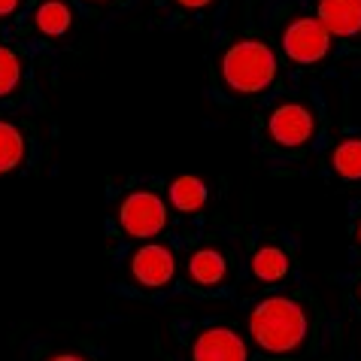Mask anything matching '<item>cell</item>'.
<instances>
[{
    "mask_svg": "<svg viewBox=\"0 0 361 361\" xmlns=\"http://www.w3.org/2000/svg\"><path fill=\"white\" fill-rule=\"evenodd\" d=\"M249 337L270 358L300 355L310 340V313L292 295H267L249 313Z\"/></svg>",
    "mask_w": 361,
    "mask_h": 361,
    "instance_id": "6da1fadb",
    "label": "cell"
},
{
    "mask_svg": "<svg viewBox=\"0 0 361 361\" xmlns=\"http://www.w3.org/2000/svg\"><path fill=\"white\" fill-rule=\"evenodd\" d=\"M219 70H222V82L231 94L252 97V94L267 92L276 82L279 61L270 43L255 39V37H243L225 49Z\"/></svg>",
    "mask_w": 361,
    "mask_h": 361,
    "instance_id": "7a4b0ae2",
    "label": "cell"
},
{
    "mask_svg": "<svg viewBox=\"0 0 361 361\" xmlns=\"http://www.w3.org/2000/svg\"><path fill=\"white\" fill-rule=\"evenodd\" d=\"M116 225L131 240H155L167 228V204L152 188H134L116 207Z\"/></svg>",
    "mask_w": 361,
    "mask_h": 361,
    "instance_id": "3957f363",
    "label": "cell"
},
{
    "mask_svg": "<svg viewBox=\"0 0 361 361\" xmlns=\"http://www.w3.org/2000/svg\"><path fill=\"white\" fill-rule=\"evenodd\" d=\"M283 55L298 67L322 64L331 55V34L316 16H298L283 27Z\"/></svg>",
    "mask_w": 361,
    "mask_h": 361,
    "instance_id": "277c9868",
    "label": "cell"
},
{
    "mask_svg": "<svg viewBox=\"0 0 361 361\" xmlns=\"http://www.w3.org/2000/svg\"><path fill=\"white\" fill-rule=\"evenodd\" d=\"M316 113L304 100H279L267 116V134L279 149H300L316 134Z\"/></svg>",
    "mask_w": 361,
    "mask_h": 361,
    "instance_id": "5b68a950",
    "label": "cell"
},
{
    "mask_svg": "<svg viewBox=\"0 0 361 361\" xmlns=\"http://www.w3.org/2000/svg\"><path fill=\"white\" fill-rule=\"evenodd\" d=\"M128 274H131V279L140 288H149V292L167 288L176 279V252H173V246L146 240L143 246H137L131 252Z\"/></svg>",
    "mask_w": 361,
    "mask_h": 361,
    "instance_id": "8992f818",
    "label": "cell"
},
{
    "mask_svg": "<svg viewBox=\"0 0 361 361\" xmlns=\"http://www.w3.org/2000/svg\"><path fill=\"white\" fill-rule=\"evenodd\" d=\"M192 361H249L246 340L228 325H209L192 340Z\"/></svg>",
    "mask_w": 361,
    "mask_h": 361,
    "instance_id": "52a82bcc",
    "label": "cell"
},
{
    "mask_svg": "<svg viewBox=\"0 0 361 361\" xmlns=\"http://www.w3.org/2000/svg\"><path fill=\"white\" fill-rule=\"evenodd\" d=\"M188 283L197 288H222L231 279V264L222 249L200 246L188 255Z\"/></svg>",
    "mask_w": 361,
    "mask_h": 361,
    "instance_id": "ba28073f",
    "label": "cell"
},
{
    "mask_svg": "<svg viewBox=\"0 0 361 361\" xmlns=\"http://www.w3.org/2000/svg\"><path fill=\"white\" fill-rule=\"evenodd\" d=\"M316 18L331 37H358L361 0H316Z\"/></svg>",
    "mask_w": 361,
    "mask_h": 361,
    "instance_id": "9c48e42d",
    "label": "cell"
},
{
    "mask_svg": "<svg viewBox=\"0 0 361 361\" xmlns=\"http://www.w3.org/2000/svg\"><path fill=\"white\" fill-rule=\"evenodd\" d=\"M249 270H252V276L258 283L274 286V283H283V279L292 274V262H288V252L279 243H262L252 252Z\"/></svg>",
    "mask_w": 361,
    "mask_h": 361,
    "instance_id": "30bf717a",
    "label": "cell"
},
{
    "mask_svg": "<svg viewBox=\"0 0 361 361\" xmlns=\"http://www.w3.org/2000/svg\"><path fill=\"white\" fill-rule=\"evenodd\" d=\"M27 161V137L16 122L0 118V176L16 173Z\"/></svg>",
    "mask_w": 361,
    "mask_h": 361,
    "instance_id": "8fae6325",
    "label": "cell"
},
{
    "mask_svg": "<svg viewBox=\"0 0 361 361\" xmlns=\"http://www.w3.org/2000/svg\"><path fill=\"white\" fill-rule=\"evenodd\" d=\"M209 200V188L200 176L192 173H183L170 183V204L179 213H200Z\"/></svg>",
    "mask_w": 361,
    "mask_h": 361,
    "instance_id": "7c38bea8",
    "label": "cell"
},
{
    "mask_svg": "<svg viewBox=\"0 0 361 361\" xmlns=\"http://www.w3.org/2000/svg\"><path fill=\"white\" fill-rule=\"evenodd\" d=\"M34 27L43 37H64L73 27V9L67 0H39L34 9Z\"/></svg>",
    "mask_w": 361,
    "mask_h": 361,
    "instance_id": "4fadbf2b",
    "label": "cell"
},
{
    "mask_svg": "<svg viewBox=\"0 0 361 361\" xmlns=\"http://www.w3.org/2000/svg\"><path fill=\"white\" fill-rule=\"evenodd\" d=\"M331 167L337 176L358 183L361 179V137H346L331 149Z\"/></svg>",
    "mask_w": 361,
    "mask_h": 361,
    "instance_id": "5bb4252c",
    "label": "cell"
},
{
    "mask_svg": "<svg viewBox=\"0 0 361 361\" xmlns=\"http://www.w3.org/2000/svg\"><path fill=\"white\" fill-rule=\"evenodd\" d=\"M22 73H25L22 55H18L13 46L0 43V100L13 97L18 92V85H22Z\"/></svg>",
    "mask_w": 361,
    "mask_h": 361,
    "instance_id": "9a60e30c",
    "label": "cell"
},
{
    "mask_svg": "<svg viewBox=\"0 0 361 361\" xmlns=\"http://www.w3.org/2000/svg\"><path fill=\"white\" fill-rule=\"evenodd\" d=\"M18 4H22V0H0V18H9L18 9Z\"/></svg>",
    "mask_w": 361,
    "mask_h": 361,
    "instance_id": "2e32d148",
    "label": "cell"
},
{
    "mask_svg": "<svg viewBox=\"0 0 361 361\" xmlns=\"http://www.w3.org/2000/svg\"><path fill=\"white\" fill-rule=\"evenodd\" d=\"M176 4L183 9H204V6L213 4V0H176Z\"/></svg>",
    "mask_w": 361,
    "mask_h": 361,
    "instance_id": "e0dca14e",
    "label": "cell"
},
{
    "mask_svg": "<svg viewBox=\"0 0 361 361\" xmlns=\"http://www.w3.org/2000/svg\"><path fill=\"white\" fill-rule=\"evenodd\" d=\"M49 361H88V358L79 355V353H58V355H52Z\"/></svg>",
    "mask_w": 361,
    "mask_h": 361,
    "instance_id": "ac0fdd59",
    "label": "cell"
},
{
    "mask_svg": "<svg viewBox=\"0 0 361 361\" xmlns=\"http://www.w3.org/2000/svg\"><path fill=\"white\" fill-rule=\"evenodd\" d=\"M355 237H358V246H361V222H358V231H355Z\"/></svg>",
    "mask_w": 361,
    "mask_h": 361,
    "instance_id": "d6986e66",
    "label": "cell"
},
{
    "mask_svg": "<svg viewBox=\"0 0 361 361\" xmlns=\"http://www.w3.org/2000/svg\"><path fill=\"white\" fill-rule=\"evenodd\" d=\"M358 300H361V283H358Z\"/></svg>",
    "mask_w": 361,
    "mask_h": 361,
    "instance_id": "ffe728a7",
    "label": "cell"
},
{
    "mask_svg": "<svg viewBox=\"0 0 361 361\" xmlns=\"http://www.w3.org/2000/svg\"><path fill=\"white\" fill-rule=\"evenodd\" d=\"M92 4H100V0H92Z\"/></svg>",
    "mask_w": 361,
    "mask_h": 361,
    "instance_id": "44dd1931",
    "label": "cell"
}]
</instances>
